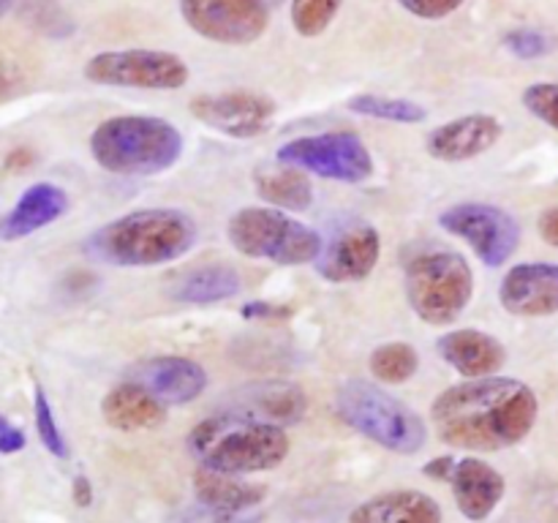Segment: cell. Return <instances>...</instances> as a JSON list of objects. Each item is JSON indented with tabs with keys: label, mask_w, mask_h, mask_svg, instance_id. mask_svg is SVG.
<instances>
[{
	"label": "cell",
	"mask_w": 558,
	"mask_h": 523,
	"mask_svg": "<svg viewBox=\"0 0 558 523\" xmlns=\"http://www.w3.org/2000/svg\"><path fill=\"white\" fill-rule=\"evenodd\" d=\"M194 494L199 504H205L207 510L232 515V512H243L262 504L267 488L259 483L240 479V474H223L199 466V472L194 474Z\"/></svg>",
	"instance_id": "7402d4cb"
},
{
	"label": "cell",
	"mask_w": 558,
	"mask_h": 523,
	"mask_svg": "<svg viewBox=\"0 0 558 523\" xmlns=\"http://www.w3.org/2000/svg\"><path fill=\"white\" fill-rule=\"evenodd\" d=\"M450 485L458 510L474 523L494 515L507 490L505 477L490 463H485L483 458H461V461H456Z\"/></svg>",
	"instance_id": "e0dca14e"
},
{
	"label": "cell",
	"mask_w": 558,
	"mask_h": 523,
	"mask_svg": "<svg viewBox=\"0 0 558 523\" xmlns=\"http://www.w3.org/2000/svg\"><path fill=\"white\" fill-rule=\"evenodd\" d=\"M539 234H543L545 243L558 248V207H550L539 216Z\"/></svg>",
	"instance_id": "e575fe53"
},
{
	"label": "cell",
	"mask_w": 558,
	"mask_h": 523,
	"mask_svg": "<svg viewBox=\"0 0 558 523\" xmlns=\"http://www.w3.org/2000/svg\"><path fill=\"white\" fill-rule=\"evenodd\" d=\"M537 392L510 376H483L447 387L430 403L434 430L445 445L469 452L515 447L537 423Z\"/></svg>",
	"instance_id": "6da1fadb"
},
{
	"label": "cell",
	"mask_w": 558,
	"mask_h": 523,
	"mask_svg": "<svg viewBox=\"0 0 558 523\" xmlns=\"http://www.w3.org/2000/svg\"><path fill=\"white\" fill-rule=\"evenodd\" d=\"M501 134H505V129H501L499 118H494V114H463V118L441 123L439 129L430 131L428 139H425V150L436 161L445 163L472 161V158L488 153L501 139Z\"/></svg>",
	"instance_id": "2e32d148"
},
{
	"label": "cell",
	"mask_w": 558,
	"mask_h": 523,
	"mask_svg": "<svg viewBox=\"0 0 558 523\" xmlns=\"http://www.w3.org/2000/svg\"><path fill=\"white\" fill-rule=\"evenodd\" d=\"M420 368V354L412 343L390 341L381 343L371 354V374L385 385H403Z\"/></svg>",
	"instance_id": "4316f807"
},
{
	"label": "cell",
	"mask_w": 558,
	"mask_h": 523,
	"mask_svg": "<svg viewBox=\"0 0 558 523\" xmlns=\"http://www.w3.org/2000/svg\"><path fill=\"white\" fill-rule=\"evenodd\" d=\"M71 499H74V504L82 507V510L93 504V485L85 474H76L74 477V485H71Z\"/></svg>",
	"instance_id": "d590c367"
},
{
	"label": "cell",
	"mask_w": 558,
	"mask_h": 523,
	"mask_svg": "<svg viewBox=\"0 0 558 523\" xmlns=\"http://www.w3.org/2000/svg\"><path fill=\"white\" fill-rule=\"evenodd\" d=\"M178 125L156 114H114L90 134V156L112 174L147 178L172 169L183 156Z\"/></svg>",
	"instance_id": "277c9868"
},
{
	"label": "cell",
	"mask_w": 558,
	"mask_h": 523,
	"mask_svg": "<svg viewBox=\"0 0 558 523\" xmlns=\"http://www.w3.org/2000/svg\"><path fill=\"white\" fill-rule=\"evenodd\" d=\"M407 300L430 327H447L469 308L474 297V272L458 251H425L403 272Z\"/></svg>",
	"instance_id": "52a82bcc"
},
{
	"label": "cell",
	"mask_w": 558,
	"mask_h": 523,
	"mask_svg": "<svg viewBox=\"0 0 558 523\" xmlns=\"http://www.w3.org/2000/svg\"><path fill=\"white\" fill-rule=\"evenodd\" d=\"M196 223L174 207L131 210L90 234L87 251L114 267H156L178 262L194 248Z\"/></svg>",
	"instance_id": "3957f363"
},
{
	"label": "cell",
	"mask_w": 558,
	"mask_h": 523,
	"mask_svg": "<svg viewBox=\"0 0 558 523\" xmlns=\"http://www.w3.org/2000/svg\"><path fill=\"white\" fill-rule=\"evenodd\" d=\"M238 409L276 425H294L303 419L308 401L300 387L287 385V381H267V385L251 387L245 398H240Z\"/></svg>",
	"instance_id": "cb8c5ba5"
},
{
	"label": "cell",
	"mask_w": 558,
	"mask_h": 523,
	"mask_svg": "<svg viewBox=\"0 0 558 523\" xmlns=\"http://www.w3.org/2000/svg\"><path fill=\"white\" fill-rule=\"evenodd\" d=\"M180 14L196 36L223 47L259 41L270 27L265 0H180Z\"/></svg>",
	"instance_id": "8fae6325"
},
{
	"label": "cell",
	"mask_w": 558,
	"mask_h": 523,
	"mask_svg": "<svg viewBox=\"0 0 558 523\" xmlns=\"http://www.w3.org/2000/svg\"><path fill=\"white\" fill-rule=\"evenodd\" d=\"M191 114L207 129L221 131L232 139H251L270 125L276 114V101L256 90L202 93L191 98Z\"/></svg>",
	"instance_id": "7c38bea8"
},
{
	"label": "cell",
	"mask_w": 558,
	"mask_h": 523,
	"mask_svg": "<svg viewBox=\"0 0 558 523\" xmlns=\"http://www.w3.org/2000/svg\"><path fill=\"white\" fill-rule=\"evenodd\" d=\"M499 300L507 314L543 319L558 314V265L556 262H521L501 278Z\"/></svg>",
	"instance_id": "5bb4252c"
},
{
	"label": "cell",
	"mask_w": 558,
	"mask_h": 523,
	"mask_svg": "<svg viewBox=\"0 0 558 523\" xmlns=\"http://www.w3.org/2000/svg\"><path fill=\"white\" fill-rule=\"evenodd\" d=\"M189 450L205 469L223 474H256L281 466L289 455L283 425L243 409L205 417L189 434Z\"/></svg>",
	"instance_id": "7a4b0ae2"
},
{
	"label": "cell",
	"mask_w": 558,
	"mask_h": 523,
	"mask_svg": "<svg viewBox=\"0 0 558 523\" xmlns=\"http://www.w3.org/2000/svg\"><path fill=\"white\" fill-rule=\"evenodd\" d=\"M11 5H14V0H0V16H3Z\"/></svg>",
	"instance_id": "8d00e7d4"
},
{
	"label": "cell",
	"mask_w": 558,
	"mask_h": 523,
	"mask_svg": "<svg viewBox=\"0 0 558 523\" xmlns=\"http://www.w3.org/2000/svg\"><path fill=\"white\" fill-rule=\"evenodd\" d=\"M25 445H27L25 434L0 414V455H14V452L25 450Z\"/></svg>",
	"instance_id": "d6a6232c"
},
{
	"label": "cell",
	"mask_w": 558,
	"mask_h": 523,
	"mask_svg": "<svg viewBox=\"0 0 558 523\" xmlns=\"http://www.w3.org/2000/svg\"><path fill=\"white\" fill-rule=\"evenodd\" d=\"M87 82L140 90H178L189 85V63L163 49H109L93 54L82 69Z\"/></svg>",
	"instance_id": "9c48e42d"
},
{
	"label": "cell",
	"mask_w": 558,
	"mask_h": 523,
	"mask_svg": "<svg viewBox=\"0 0 558 523\" xmlns=\"http://www.w3.org/2000/svg\"><path fill=\"white\" fill-rule=\"evenodd\" d=\"M33 417H36V434L41 439V445L47 447V452H52L54 458H69V445L63 439V430H60L58 419H54L52 406L47 401V392L36 385V392H33Z\"/></svg>",
	"instance_id": "f1b7e54d"
},
{
	"label": "cell",
	"mask_w": 558,
	"mask_h": 523,
	"mask_svg": "<svg viewBox=\"0 0 558 523\" xmlns=\"http://www.w3.org/2000/svg\"><path fill=\"white\" fill-rule=\"evenodd\" d=\"M167 403L153 396L145 385L134 379H125L114 385L104 396L101 414L104 423L114 430H150L167 419Z\"/></svg>",
	"instance_id": "ffe728a7"
},
{
	"label": "cell",
	"mask_w": 558,
	"mask_h": 523,
	"mask_svg": "<svg viewBox=\"0 0 558 523\" xmlns=\"http://www.w3.org/2000/svg\"><path fill=\"white\" fill-rule=\"evenodd\" d=\"M505 47L510 49L515 58L534 60L548 54L550 47H554V41H550L548 33L537 31V27H515V31H510L505 36Z\"/></svg>",
	"instance_id": "4dcf8cb0"
},
{
	"label": "cell",
	"mask_w": 558,
	"mask_h": 523,
	"mask_svg": "<svg viewBox=\"0 0 558 523\" xmlns=\"http://www.w3.org/2000/svg\"><path fill=\"white\" fill-rule=\"evenodd\" d=\"M256 194L270 207L287 212H303L314 205V183L308 180V172L289 163L256 174Z\"/></svg>",
	"instance_id": "d4e9b609"
},
{
	"label": "cell",
	"mask_w": 558,
	"mask_h": 523,
	"mask_svg": "<svg viewBox=\"0 0 558 523\" xmlns=\"http://www.w3.org/2000/svg\"><path fill=\"white\" fill-rule=\"evenodd\" d=\"M381 256V238L371 223H349L322 248L316 272L330 283L365 281L376 270Z\"/></svg>",
	"instance_id": "4fadbf2b"
},
{
	"label": "cell",
	"mask_w": 558,
	"mask_h": 523,
	"mask_svg": "<svg viewBox=\"0 0 558 523\" xmlns=\"http://www.w3.org/2000/svg\"><path fill=\"white\" fill-rule=\"evenodd\" d=\"M441 360L466 379H483V376L499 374L507 360V349L499 338L488 336L474 327L445 332L436 343Z\"/></svg>",
	"instance_id": "ac0fdd59"
},
{
	"label": "cell",
	"mask_w": 558,
	"mask_h": 523,
	"mask_svg": "<svg viewBox=\"0 0 558 523\" xmlns=\"http://www.w3.org/2000/svg\"><path fill=\"white\" fill-rule=\"evenodd\" d=\"M439 227L461 238L485 267H501L512 259L521 243V227L501 207L488 202H458L439 212Z\"/></svg>",
	"instance_id": "30bf717a"
},
{
	"label": "cell",
	"mask_w": 558,
	"mask_h": 523,
	"mask_svg": "<svg viewBox=\"0 0 558 523\" xmlns=\"http://www.w3.org/2000/svg\"><path fill=\"white\" fill-rule=\"evenodd\" d=\"M243 276L232 265H202L183 272L169 289V297L185 305H213L238 297Z\"/></svg>",
	"instance_id": "603a6c76"
},
{
	"label": "cell",
	"mask_w": 558,
	"mask_h": 523,
	"mask_svg": "<svg viewBox=\"0 0 558 523\" xmlns=\"http://www.w3.org/2000/svg\"><path fill=\"white\" fill-rule=\"evenodd\" d=\"M343 0H292V25L303 38H316L332 25Z\"/></svg>",
	"instance_id": "83f0119b"
},
{
	"label": "cell",
	"mask_w": 558,
	"mask_h": 523,
	"mask_svg": "<svg viewBox=\"0 0 558 523\" xmlns=\"http://www.w3.org/2000/svg\"><path fill=\"white\" fill-rule=\"evenodd\" d=\"M129 379L140 381L167 406H185L207 390V370L196 360L180 354H158L142 360Z\"/></svg>",
	"instance_id": "9a60e30c"
},
{
	"label": "cell",
	"mask_w": 558,
	"mask_h": 523,
	"mask_svg": "<svg viewBox=\"0 0 558 523\" xmlns=\"http://www.w3.org/2000/svg\"><path fill=\"white\" fill-rule=\"evenodd\" d=\"M523 107L558 131V82H534L523 90Z\"/></svg>",
	"instance_id": "f546056e"
},
{
	"label": "cell",
	"mask_w": 558,
	"mask_h": 523,
	"mask_svg": "<svg viewBox=\"0 0 558 523\" xmlns=\"http://www.w3.org/2000/svg\"><path fill=\"white\" fill-rule=\"evenodd\" d=\"M336 412L349 428L398 455H414L428 441L425 419L374 381H343L336 392Z\"/></svg>",
	"instance_id": "5b68a950"
},
{
	"label": "cell",
	"mask_w": 558,
	"mask_h": 523,
	"mask_svg": "<svg viewBox=\"0 0 558 523\" xmlns=\"http://www.w3.org/2000/svg\"><path fill=\"white\" fill-rule=\"evenodd\" d=\"M452 469H456V458L441 455V458H434V461L425 463L423 474H425V477H430V479H445V483H450Z\"/></svg>",
	"instance_id": "836d02e7"
},
{
	"label": "cell",
	"mask_w": 558,
	"mask_h": 523,
	"mask_svg": "<svg viewBox=\"0 0 558 523\" xmlns=\"http://www.w3.org/2000/svg\"><path fill=\"white\" fill-rule=\"evenodd\" d=\"M69 210V194L54 183H33L22 191L16 205L0 216V240H22L49 227Z\"/></svg>",
	"instance_id": "d6986e66"
},
{
	"label": "cell",
	"mask_w": 558,
	"mask_h": 523,
	"mask_svg": "<svg viewBox=\"0 0 558 523\" xmlns=\"http://www.w3.org/2000/svg\"><path fill=\"white\" fill-rule=\"evenodd\" d=\"M441 507L423 490H387L354 507L349 523H441Z\"/></svg>",
	"instance_id": "44dd1931"
},
{
	"label": "cell",
	"mask_w": 558,
	"mask_h": 523,
	"mask_svg": "<svg viewBox=\"0 0 558 523\" xmlns=\"http://www.w3.org/2000/svg\"><path fill=\"white\" fill-rule=\"evenodd\" d=\"M229 243L248 259L298 267L319 259L322 234L278 207H243L229 218Z\"/></svg>",
	"instance_id": "8992f818"
},
{
	"label": "cell",
	"mask_w": 558,
	"mask_h": 523,
	"mask_svg": "<svg viewBox=\"0 0 558 523\" xmlns=\"http://www.w3.org/2000/svg\"><path fill=\"white\" fill-rule=\"evenodd\" d=\"M463 3L466 0H398L401 9L420 16V20H445V16L456 14Z\"/></svg>",
	"instance_id": "1f68e13d"
},
{
	"label": "cell",
	"mask_w": 558,
	"mask_h": 523,
	"mask_svg": "<svg viewBox=\"0 0 558 523\" xmlns=\"http://www.w3.org/2000/svg\"><path fill=\"white\" fill-rule=\"evenodd\" d=\"M276 158L289 167H300L316 178L357 185L374 174L368 145L354 131H325V134L294 136L278 147Z\"/></svg>",
	"instance_id": "ba28073f"
},
{
	"label": "cell",
	"mask_w": 558,
	"mask_h": 523,
	"mask_svg": "<svg viewBox=\"0 0 558 523\" xmlns=\"http://www.w3.org/2000/svg\"><path fill=\"white\" fill-rule=\"evenodd\" d=\"M354 114H365L374 120H387V123L417 125L428 120V109L412 98H390L381 93H357L347 104Z\"/></svg>",
	"instance_id": "484cf974"
}]
</instances>
